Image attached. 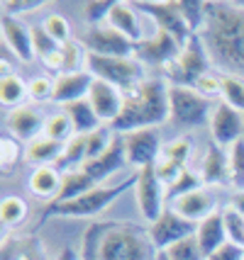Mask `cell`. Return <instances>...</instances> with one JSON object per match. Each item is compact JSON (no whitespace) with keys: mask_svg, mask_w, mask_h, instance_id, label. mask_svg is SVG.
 <instances>
[{"mask_svg":"<svg viewBox=\"0 0 244 260\" xmlns=\"http://www.w3.org/2000/svg\"><path fill=\"white\" fill-rule=\"evenodd\" d=\"M149 231L132 221H95L81 241V260H156Z\"/></svg>","mask_w":244,"mask_h":260,"instance_id":"obj_1","label":"cell"},{"mask_svg":"<svg viewBox=\"0 0 244 260\" xmlns=\"http://www.w3.org/2000/svg\"><path fill=\"white\" fill-rule=\"evenodd\" d=\"M203 42L212 61L227 73L244 71V10L234 3H208V17L203 27Z\"/></svg>","mask_w":244,"mask_h":260,"instance_id":"obj_2","label":"cell"},{"mask_svg":"<svg viewBox=\"0 0 244 260\" xmlns=\"http://www.w3.org/2000/svg\"><path fill=\"white\" fill-rule=\"evenodd\" d=\"M169 122V85L164 80H142L125 92L122 112L115 119V134H129L137 129H151Z\"/></svg>","mask_w":244,"mask_h":260,"instance_id":"obj_3","label":"cell"},{"mask_svg":"<svg viewBox=\"0 0 244 260\" xmlns=\"http://www.w3.org/2000/svg\"><path fill=\"white\" fill-rule=\"evenodd\" d=\"M134 182H137V173L129 175L127 180L117 182V185H98L91 192L81 194V197H76V200H71V202H61V204L47 202V207H44V212H42L39 219L47 221L51 216H69V219L98 216V214H103L113 202H117V197H122L129 187H134Z\"/></svg>","mask_w":244,"mask_h":260,"instance_id":"obj_4","label":"cell"},{"mask_svg":"<svg viewBox=\"0 0 244 260\" xmlns=\"http://www.w3.org/2000/svg\"><path fill=\"white\" fill-rule=\"evenodd\" d=\"M210 71V54L208 46L200 34H193L188 39L181 54L164 66V76L171 80V85H183V88H196V83Z\"/></svg>","mask_w":244,"mask_h":260,"instance_id":"obj_5","label":"cell"},{"mask_svg":"<svg viewBox=\"0 0 244 260\" xmlns=\"http://www.w3.org/2000/svg\"><path fill=\"white\" fill-rule=\"evenodd\" d=\"M86 71L93 76L95 80H105L110 83L113 88L125 92L132 90L134 85H140L144 78V63L137 61L134 56L129 58H110V56H95V54H88V61H86Z\"/></svg>","mask_w":244,"mask_h":260,"instance_id":"obj_6","label":"cell"},{"mask_svg":"<svg viewBox=\"0 0 244 260\" xmlns=\"http://www.w3.org/2000/svg\"><path fill=\"white\" fill-rule=\"evenodd\" d=\"M210 117V98L200 95L196 88L169 85V122L178 126H200Z\"/></svg>","mask_w":244,"mask_h":260,"instance_id":"obj_7","label":"cell"},{"mask_svg":"<svg viewBox=\"0 0 244 260\" xmlns=\"http://www.w3.org/2000/svg\"><path fill=\"white\" fill-rule=\"evenodd\" d=\"M134 200L140 207L142 216L147 221H156L164 212V202H166V185L161 182L156 166H147V168L137 170V182H134Z\"/></svg>","mask_w":244,"mask_h":260,"instance_id":"obj_8","label":"cell"},{"mask_svg":"<svg viewBox=\"0 0 244 260\" xmlns=\"http://www.w3.org/2000/svg\"><path fill=\"white\" fill-rule=\"evenodd\" d=\"M81 44L86 46L88 54H95V56H110V58L134 56V42H129L127 37H122L110 24L88 27L81 37Z\"/></svg>","mask_w":244,"mask_h":260,"instance_id":"obj_9","label":"cell"},{"mask_svg":"<svg viewBox=\"0 0 244 260\" xmlns=\"http://www.w3.org/2000/svg\"><path fill=\"white\" fill-rule=\"evenodd\" d=\"M147 231H149V238H151V243H154V248L161 253V250H169L171 246H176L178 241H183V238L196 236L198 224L183 219V216L178 214V212H174V209H164L161 216L147 226Z\"/></svg>","mask_w":244,"mask_h":260,"instance_id":"obj_10","label":"cell"},{"mask_svg":"<svg viewBox=\"0 0 244 260\" xmlns=\"http://www.w3.org/2000/svg\"><path fill=\"white\" fill-rule=\"evenodd\" d=\"M132 8H137V12L149 15L151 20L156 22L159 29L169 32L171 37L178 39V44H186L188 39L193 37V32L188 29L186 20L181 17L178 5L174 0H164V3H151V0H140V3H132Z\"/></svg>","mask_w":244,"mask_h":260,"instance_id":"obj_11","label":"cell"},{"mask_svg":"<svg viewBox=\"0 0 244 260\" xmlns=\"http://www.w3.org/2000/svg\"><path fill=\"white\" fill-rule=\"evenodd\" d=\"M125 136V151H127V166H134L137 170L147 166H156V160L161 156V136L159 129H137Z\"/></svg>","mask_w":244,"mask_h":260,"instance_id":"obj_12","label":"cell"},{"mask_svg":"<svg viewBox=\"0 0 244 260\" xmlns=\"http://www.w3.org/2000/svg\"><path fill=\"white\" fill-rule=\"evenodd\" d=\"M183 44H178V39L171 37L164 29H156L149 39H142L134 44V58L142 63H151V66H169L178 54H181Z\"/></svg>","mask_w":244,"mask_h":260,"instance_id":"obj_13","label":"cell"},{"mask_svg":"<svg viewBox=\"0 0 244 260\" xmlns=\"http://www.w3.org/2000/svg\"><path fill=\"white\" fill-rule=\"evenodd\" d=\"M210 134H212V141L218 146H232L237 141H242L244 134L242 112H237L227 102H220L212 110V117H210Z\"/></svg>","mask_w":244,"mask_h":260,"instance_id":"obj_14","label":"cell"},{"mask_svg":"<svg viewBox=\"0 0 244 260\" xmlns=\"http://www.w3.org/2000/svg\"><path fill=\"white\" fill-rule=\"evenodd\" d=\"M88 102H91V107L95 110L98 119H100L103 124L113 126L115 119L120 117V112H122L125 95L117 90V88H113L110 83L93 78V85H91V92H88Z\"/></svg>","mask_w":244,"mask_h":260,"instance_id":"obj_15","label":"cell"},{"mask_svg":"<svg viewBox=\"0 0 244 260\" xmlns=\"http://www.w3.org/2000/svg\"><path fill=\"white\" fill-rule=\"evenodd\" d=\"M188 156H191V139L188 136H178L161 148V156L156 160V173L166 187L181 175V170H186Z\"/></svg>","mask_w":244,"mask_h":260,"instance_id":"obj_16","label":"cell"},{"mask_svg":"<svg viewBox=\"0 0 244 260\" xmlns=\"http://www.w3.org/2000/svg\"><path fill=\"white\" fill-rule=\"evenodd\" d=\"M127 166V151H125V136L115 134L113 136V144L107 146L105 153H100L95 160H88L83 170L93 178L95 182H103L105 178H110L113 173L122 170Z\"/></svg>","mask_w":244,"mask_h":260,"instance_id":"obj_17","label":"cell"},{"mask_svg":"<svg viewBox=\"0 0 244 260\" xmlns=\"http://www.w3.org/2000/svg\"><path fill=\"white\" fill-rule=\"evenodd\" d=\"M5 124H8V132H10L12 139H17V141H35L37 136L44 134V124H47V119L42 117V114L37 112L35 107H15L10 110L8 114V119H5Z\"/></svg>","mask_w":244,"mask_h":260,"instance_id":"obj_18","label":"cell"},{"mask_svg":"<svg viewBox=\"0 0 244 260\" xmlns=\"http://www.w3.org/2000/svg\"><path fill=\"white\" fill-rule=\"evenodd\" d=\"M0 27H3V37H5V44L10 46V51L15 56L30 63L35 58V49H32V27L20 20V17H10V15H3L0 17Z\"/></svg>","mask_w":244,"mask_h":260,"instance_id":"obj_19","label":"cell"},{"mask_svg":"<svg viewBox=\"0 0 244 260\" xmlns=\"http://www.w3.org/2000/svg\"><path fill=\"white\" fill-rule=\"evenodd\" d=\"M91 85H93V76L88 71L61 73V76L54 78V98H51V102L71 105V102H78V100H88Z\"/></svg>","mask_w":244,"mask_h":260,"instance_id":"obj_20","label":"cell"},{"mask_svg":"<svg viewBox=\"0 0 244 260\" xmlns=\"http://www.w3.org/2000/svg\"><path fill=\"white\" fill-rule=\"evenodd\" d=\"M0 260H47V253L37 236H12L5 231Z\"/></svg>","mask_w":244,"mask_h":260,"instance_id":"obj_21","label":"cell"},{"mask_svg":"<svg viewBox=\"0 0 244 260\" xmlns=\"http://www.w3.org/2000/svg\"><path fill=\"white\" fill-rule=\"evenodd\" d=\"M196 238L200 243V250L205 253V258L212 255L218 248H222L225 243H230L227 238V229H225V219H222V212H212L210 216H205L200 224H198Z\"/></svg>","mask_w":244,"mask_h":260,"instance_id":"obj_22","label":"cell"},{"mask_svg":"<svg viewBox=\"0 0 244 260\" xmlns=\"http://www.w3.org/2000/svg\"><path fill=\"white\" fill-rule=\"evenodd\" d=\"M174 212H178L188 221L200 224L205 216H210L215 212V202H212V197L205 190H196V192H188L183 197L174 200Z\"/></svg>","mask_w":244,"mask_h":260,"instance_id":"obj_23","label":"cell"},{"mask_svg":"<svg viewBox=\"0 0 244 260\" xmlns=\"http://www.w3.org/2000/svg\"><path fill=\"white\" fill-rule=\"evenodd\" d=\"M200 178H203L205 185H222V182H230V163H227V153H225L222 146H218L215 141L205 148Z\"/></svg>","mask_w":244,"mask_h":260,"instance_id":"obj_24","label":"cell"},{"mask_svg":"<svg viewBox=\"0 0 244 260\" xmlns=\"http://www.w3.org/2000/svg\"><path fill=\"white\" fill-rule=\"evenodd\" d=\"M61 173H59L54 166H42V168H35L30 180H27V187L35 197H42V200H57L59 190H61Z\"/></svg>","mask_w":244,"mask_h":260,"instance_id":"obj_25","label":"cell"},{"mask_svg":"<svg viewBox=\"0 0 244 260\" xmlns=\"http://www.w3.org/2000/svg\"><path fill=\"white\" fill-rule=\"evenodd\" d=\"M107 24L117 29L122 37H127L129 42H142V24L137 20V12L132 10V3H115V8L110 10Z\"/></svg>","mask_w":244,"mask_h":260,"instance_id":"obj_26","label":"cell"},{"mask_svg":"<svg viewBox=\"0 0 244 260\" xmlns=\"http://www.w3.org/2000/svg\"><path fill=\"white\" fill-rule=\"evenodd\" d=\"M61 151H64V144H59V141L42 134L37 136L35 141L27 144L22 158L27 163H32L35 168H42V166H54L59 160V156H61Z\"/></svg>","mask_w":244,"mask_h":260,"instance_id":"obj_27","label":"cell"},{"mask_svg":"<svg viewBox=\"0 0 244 260\" xmlns=\"http://www.w3.org/2000/svg\"><path fill=\"white\" fill-rule=\"evenodd\" d=\"M93 187H98V182L86 173V170H71V173H64V178H61V190H59L57 200H51V202H71V200H76V197H81V194L91 192Z\"/></svg>","mask_w":244,"mask_h":260,"instance_id":"obj_28","label":"cell"},{"mask_svg":"<svg viewBox=\"0 0 244 260\" xmlns=\"http://www.w3.org/2000/svg\"><path fill=\"white\" fill-rule=\"evenodd\" d=\"M86 160H88L86 136L76 134V136H71L69 141L64 144V151H61L59 160L54 163V168L64 175V173H71V170H81L83 166H86Z\"/></svg>","mask_w":244,"mask_h":260,"instance_id":"obj_29","label":"cell"},{"mask_svg":"<svg viewBox=\"0 0 244 260\" xmlns=\"http://www.w3.org/2000/svg\"><path fill=\"white\" fill-rule=\"evenodd\" d=\"M64 112L69 114L71 124H73V132L81 136H88L91 132H95L98 126H103V122L98 119L95 110L91 107L88 100H78L71 102V105H64Z\"/></svg>","mask_w":244,"mask_h":260,"instance_id":"obj_30","label":"cell"},{"mask_svg":"<svg viewBox=\"0 0 244 260\" xmlns=\"http://www.w3.org/2000/svg\"><path fill=\"white\" fill-rule=\"evenodd\" d=\"M24 98H30V83H24L17 73H8L0 76V102L5 107H22Z\"/></svg>","mask_w":244,"mask_h":260,"instance_id":"obj_31","label":"cell"},{"mask_svg":"<svg viewBox=\"0 0 244 260\" xmlns=\"http://www.w3.org/2000/svg\"><path fill=\"white\" fill-rule=\"evenodd\" d=\"M27 214H30V207H27V202H24L22 197L10 194V197H5L0 202V221H3L5 231L15 226H22Z\"/></svg>","mask_w":244,"mask_h":260,"instance_id":"obj_32","label":"cell"},{"mask_svg":"<svg viewBox=\"0 0 244 260\" xmlns=\"http://www.w3.org/2000/svg\"><path fill=\"white\" fill-rule=\"evenodd\" d=\"M178 12L186 20L188 29L193 34H200V29L205 27V17H208V3L200 0H178Z\"/></svg>","mask_w":244,"mask_h":260,"instance_id":"obj_33","label":"cell"},{"mask_svg":"<svg viewBox=\"0 0 244 260\" xmlns=\"http://www.w3.org/2000/svg\"><path fill=\"white\" fill-rule=\"evenodd\" d=\"M203 178L200 173H193V170H181V175L176 178L169 187H166V202H174L178 197H183L188 192H196V190H203Z\"/></svg>","mask_w":244,"mask_h":260,"instance_id":"obj_34","label":"cell"},{"mask_svg":"<svg viewBox=\"0 0 244 260\" xmlns=\"http://www.w3.org/2000/svg\"><path fill=\"white\" fill-rule=\"evenodd\" d=\"M222 102L244 112V80L237 73H222Z\"/></svg>","mask_w":244,"mask_h":260,"instance_id":"obj_35","label":"cell"},{"mask_svg":"<svg viewBox=\"0 0 244 260\" xmlns=\"http://www.w3.org/2000/svg\"><path fill=\"white\" fill-rule=\"evenodd\" d=\"M44 136H49V139H54V141H59V144H66L71 136H76V132H73V124H71L69 114L64 112H54L47 117V124H44Z\"/></svg>","mask_w":244,"mask_h":260,"instance_id":"obj_36","label":"cell"},{"mask_svg":"<svg viewBox=\"0 0 244 260\" xmlns=\"http://www.w3.org/2000/svg\"><path fill=\"white\" fill-rule=\"evenodd\" d=\"M227 163H230V185L244 192V141H237L230 146Z\"/></svg>","mask_w":244,"mask_h":260,"instance_id":"obj_37","label":"cell"},{"mask_svg":"<svg viewBox=\"0 0 244 260\" xmlns=\"http://www.w3.org/2000/svg\"><path fill=\"white\" fill-rule=\"evenodd\" d=\"M42 27L47 29V34L57 42L59 46H64V44H69L71 42V24H69V20H66L64 15H59V12L47 15V17H44V22H42Z\"/></svg>","mask_w":244,"mask_h":260,"instance_id":"obj_38","label":"cell"},{"mask_svg":"<svg viewBox=\"0 0 244 260\" xmlns=\"http://www.w3.org/2000/svg\"><path fill=\"white\" fill-rule=\"evenodd\" d=\"M169 260H205V253L200 250L196 236H188L183 241H178L176 246H171L169 250H164Z\"/></svg>","mask_w":244,"mask_h":260,"instance_id":"obj_39","label":"cell"},{"mask_svg":"<svg viewBox=\"0 0 244 260\" xmlns=\"http://www.w3.org/2000/svg\"><path fill=\"white\" fill-rule=\"evenodd\" d=\"M113 144V134H110V129L107 126H98L95 132H91V134L86 136V148H88V160H95L100 153H105L107 151V146ZM86 160V163H88Z\"/></svg>","mask_w":244,"mask_h":260,"instance_id":"obj_40","label":"cell"},{"mask_svg":"<svg viewBox=\"0 0 244 260\" xmlns=\"http://www.w3.org/2000/svg\"><path fill=\"white\" fill-rule=\"evenodd\" d=\"M113 8H115V3H107V0H88V3H83V17L91 27H100L103 22H107Z\"/></svg>","mask_w":244,"mask_h":260,"instance_id":"obj_41","label":"cell"},{"mask_svg":"<svg viewBox=\"0 0 244 260\" xmlns=\"http://www.w3.org/2000/svg\"><path fill=\"white\" fill-rule=\"evenodd\" d=\"M222 219H225V229H227L230 243H237V246L244 248V216L230 204V207L222 212Z\"/></svg>","mask_w":244,"mask_h":260,"instance_id":"obj_42","label":"cell"},{"mask_svg":"<svg viewBox=\"0 0 244 260\" xmlns=\"http://www.w3.org/2000/svg\"><path fill=\"white\" fill-rule=\"evenodd\" d=\"M20 153L22 151H20V141L17 139H12V136H3L0 139V168H3V173H10L20 163Z\"/></svg>","mask_w":244,"mask_h":260,"instance_id":"obj_43","label":"cell"},{"mask_svg":"<svg viewBox=\"0 0 244 260\" xmlns=\"http://www.w3.org/2000/svg\"><path fill=\"white\" fill-rule=\"evenodd\" d=\"M32 49H35V58L44 61V58H49L57 51L59 44L49 37L47 29H44L42 24H37V27H32Z\"/></svg>","mask_w":244,"mask_h":260,"instance_id":"obj_44","label":"cell"},{"mask_svg":"<svg viewBox=\"0 0 244 260\" xmlns=\"http://www.w3.org/2000/svg\"><path fill=\"white\" fill-rule=\"evenodd\" d=\"M54 98V80L47 76H37L30 80V100L35 102H47Z\"/></svg>","mask_w":244,"mask_h":260,"instance_id":"obj_45","label":"cell"},{"mask_svg":"<svg viewBox=\"0 0 244 260\" xmlns=\"http://www.w3.org/2000/svg\"><path fill=\"white\" fill-rule=\"evenodd\" d=\"M196 90L205 98H212V95H220L222 92V73H212L208 71L203 78L196 83Z\"/></svg>","mask_w":244,"mask_h":260,"instance_id":"obj_46","label":"cell"},{"mask_svg":"<svg viewBox=\"0 0 244 260\" xmlns=\"http://www.w3.org/2000/svg\"><path fill=\"white\" fill-rule=\"evenodd\" d=\"M42 5H44L42 0H5V3H3V15L17 17V15L32 12V10H37V8H42Z\"/></svg>","mask_w":244,"mask_h":260,"instance_id":"obj_47","label":"cell"},{"mask_svg":"<svg viewBox=\"0 0 244 260\" xmlns=\"http://www.w3.org/2000/svg\"><path fill=\"white\" fill-rule=\"evenodd\" d=\"M205 260H244V248L237 243H225L222 248H218Z\"/></svg>","mask_w":244,"mask_h":260,"instance_id":"obj_48","label":"cell"},{"mask_svg":"<svg viewBox=\"0 0 244 260\" xmlns=\"http://www.w3.org/2000/svg\"><path fill=\"white\" fill-rule=\"evenodd\" d=\"M57 260H81V258H78V253H76L73 248H64L61 253H59Z\"/></svg>","mask_w":244,"mask_h":260,"instance_id":"obj_49","label":"cell"},{"mask_svg":"<svg viewBox=\"0 0 244 260\" xmlns=\"http://www.w3.org/2000/svg\"><path fill=\"white\" fill-rule=\"evenodd\" d=\"M156 260H169V255H166V253H164V250H161V253L156 255Z\"/></svg>","mask_w":244,"mask_h":260,"instance_id":"obj_50","label":"cell"}]
</instances>
